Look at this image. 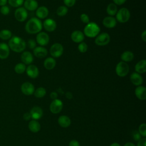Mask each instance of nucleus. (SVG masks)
Here are the masks:
<instances>
[{
  "label": "nucleus",
  "instance_id": "nucleus-12",
  "mask_svg": "<svg viewBox=\"0 0 146 146\" xmlns=\"http://www.w3.org/2000/svg\"><path fill=\"white\" fill-rule=\"evenodd\" d=\"M42 25L44 29L48 32H52L56 28V22L51 18H47L45 19Z\"/></svg>",
  "mask_w": 146,
  "mask_h": 146
},
{
  "label": "nucleus",
  "instance_id": "nucleus-27",
  "mask_svg": "<svg viewBox=\"0 0 146 146\" xmlns=\"http://www.w3.org/2000/svg\"><path fill=\"white\" fill-rule=\"evenodd\" d=\"M58 123L63 128H67L68 126H70V124H71V120L70 119V118L65 115H62L60 116L59 118H58Z\"/></svg>",
  "mask_w": 146,
  "mask_h": 146
},
{
  "label": "nucleus",
  "instance_id": "nucleus-2",
  "mask_svg": "<svg viewBox=\"0 0 146 146\" xmlns=\"http://www.w3.org/2000/svg\"><path fill=\"white\" fill-rule=\"evenodd\" d=\"M42 27L43 25L41 21L38 18L33 17L26 22L25 25V30L29 34H37L40 32L42 29Z\"/></svg>",
  "mask_w": 146,
  "mask_h": 146
},
{
  "label": "nucleus",
  "instance_id": "nucleus-46",
  "mask_svg": "<svg viewBox=\"0 0 146 146\" xmlns=\"http://www.w3.org/2000/svg\"><path fill=\"white\" fill-rule=\"evenodd\" d=\"M50 98H51L52 99L55 100V99H56L57 98V97H58V94H57V93H56V92H52L50 94Z\"/></svg>",
  "mask_w": 146,
  "mask_h": 146
},
{
  "label": "nucleus",
  "instance_id": "nucleus-34",
  "mask_svg": "<svg viewBox=\"0 0 146 146\" xmlns=\"http://www.w3.org/2000/svg\"><path fill=\"white\" fill-rule=\"evenodd\" d=\"M9 4L14 7H19L23 4L24 0H7Z\"/></svg>",
  "mask_w": 146,
  "mask_h": 146
},
{
  "label": "nucleus",
  "instance_id": "nucleus-41",
  "mask_svg": "<svg viewBox=\"0 0 146 146\" xmlns=\"http://www.w3.org/2000/svg\"><path fill=\"white\" fill-rule=\"evenodd\" d=\"M137 146H146V139L145 137L140 139L137 143Z\"/></svg>",
  "mask_w": 146,
  "mask_h": 146
},
{
  "label": "nucleus",
  "instance_id": "nucleus-23",
  "mask_svg": "<svg viewBox=\"0 0 146 146\" xmlns=\"http://www.w3.org/2000/svg\"><path fill=\"white\" fill-rule=\"evenodd\" d=\"M136 72L138 74H143L146 72V60L142 59L139 61L135 66Z\"/></svg>",
  "mask_w": 146,
  "mask_h": 146
},
{
  "label": "nucleus",
  "instance_id": "nucleus-45",
  "mask_svg": "<svg viewBox=\"0 0 146 146\" xmlns=\"http://www.w3.org/2000/svg\"><path fill=\"white\" fill-rule=\"evenodd\" d=\"M23 117L24 120H29L30 119V118H31V115H30V113L26 112V113H25L23 115Z\"/></svg>",
  "mask_w": 146,
  "mask_h": 146
},
{
  "label": "nucleus",
  "instance_id": "nucleus-48",
  "mask_svg": "<svg viewBox=\"0 0 146 146\" xmlns=\"http://www.w3.org/2000/svg\"><path fill=\"white\" fill-rule=\"evenodd\" d=\"M66 98L67 99H71L72 98V95L70 92H67L66 94Z\"/></svg>",
  "mask_w": 146,
  "mask_h": 146
},
{
  "label": "nucleus",
  "instance_id": "nucleus-6",
  "mask_svg": "<svg viewBox=\"0 0 146 146\" xmlns=\"http://www.w3.org/2000/svg\"><path fill=\"white\" fill-rule=\"evenodd\" d=\"M63 47L59 43H54L50 48V54L54 58H58L61 56L63 53Z\"/></svg>",
  "mask_w": 146,
  "mask_h": 146
},
{
  "label": "nucleus",
  "instance_id": "nucleus-8",
  "mask_svg": "<svg viewBox=\"0 0 146 146\" xmlns=\"http://www.w3.org/2000/svg\"><path fill=\"white\" fill-rule=\"evenodd\" d=\"M28 13L23 7H18L14 12V17L18 22H24L27 18Z\"/></svg>",
  "mask_w": 146,
  "mask_h": 146
},
{
  "label": "nucleus",
  "instance_id": "nucleus-47",
  "mask_svg": "<svg viewBox=\"0 0 146 146\" xmlns=\"http://www.w3.org/2000/svg\"><path fill=\"white\" fill-rule=\"evenodd\" d=\"M141 39H142L144 42H146V31H145V30H144L143 32L141 33Z\"/></svg>",
  "mask_w": 146,
  "mask_h": 146
},
{
  "label": "nucleus",
  "instance_id": "nucleus-4",
  "mask_svg": "<svg viewBox=\"0 0 146 146\" xmlns=\"http://www.w3.org/2000/svg\"><path fill=\"white\" fill-rule=\"evenodd\" d=\"M131 14L129 10L125 7H122L117 10L116 14V20L120 23H125L130 18Z\"/></svg>",
  "mask_w": 146,
  "mask_h": 146
},
{
  "label": "nucleus",
  "instance_id": "nucleus-26",
  "mask_svg": "<svg viewBox=\"0 0 146 146\" xmlns=\"http://www.w3.org/2000/svg\"><path fill=\"white\" fill-rule=\"evenodd\" d=\"M120 58L123 62L125 63L130 62L133 59L134 54L131 51H125L121 54Z\"/></svg>",
  "mask_w": 146,
  "mask_h": 146
},
{
  "label": "nucleus",
  "instance_id": "nucleus-20",
  "mask_svg": "<svg viewBox=\"0 0 146 146\" xmlns=\"http://www.w3.org/2000/svg\"><path fill=\"white\" fill-rule=\"evenodd\" d=\"M130 80L133 84L136 86H141L143 82V79L140 74L133 72L130 75Z\"/></svg>",
  "mask_w": 146,
  "mask_h": 146
},
{
  "label": "nucleus",
  "instance_id": "nucleus-40",
  "mask_svg": "<svg viewBox=\"0 0 146 146\" xmlns=\"http://www.w3.org/2000/svg\"><path fill=\"white\" fill-rule=\"evenodd\" d=\"M63 2L66 7H72L76 2V0H63Z\"/></svg>",
  "mask_w": 146,
  "mask_h": 146
},
{
  "label": "nucleus",
  "instance_id": "nucleus-43",
  "mask_svg": "<svg viewBox=\"0 0 146 146\" xmlns=\"http://www.w3.org/2000/svg\"><path fill=\"white\" fill-rule=\"evenodd\" d=\"M113 2V3H115L116 5H121L124 4L127 0H112Z\"/></svg>",
  "mask_w": 146,
  "mask_h": 146
},
{
  "label": "nucleus",
  "instance_id": "nucleus-24",
  "mask_svg": "<svg viewBox=\"0 0 146 146\" xmlns=\"http://www.w3.org/2000/svg\"><path fill=\"white\" fill-rule=\"evenodd\" d=\"M30 113L31 115V117L33 119L37 120L40 119L42 116L43 111L41 108H40L39 107H34L31 110Z\"/></svg>",
  "mask_w": 146,
  "mask_h": 146
},
{
  "label": "nucleus",
  "instance_id": "nucleus-50",
  "mask_svg": "<svg viewBox=\"0 0 146 146\" xmlns=\"http://www.w3.org/2000/svg\"><path fill=\"white\" fill-rule=\"evenodd\" d=\"M124 146H135L134 144H133L131 142H128L127 143L125 144V145Z\"/></svg>",
  "mask_w": 146,
  "mask_h": 146
},
{
  "label": "nucleus",
  "instance_id": "nucleus-13",
  "mask_svg": "<svg viewBox=\"0 0 146 146\" xmlns=\"http://www.w3.org/2000/svg\"><path fill=\"white\" fill-rule=\"evenodd\" d=\"M28 76L32 79H35L37 78L39 75V69L34 64H30L26 67V71Z\"/></svg>",
  "mask_w": 146,
  "mask_h": 146
},
{
  "label": "nucleus",
  "instance_id": "nucleus-51",
  "mask_svg": "<svg viewBox=\"0 0 146 146\" xmlns=\"http://www.w3.org/2000/svg\"><path fill=\"white\" fill-rule=\"evenodd\" d=\"M110 146H120V145L117 143H112Z\"/></svg>",
  "mask_w": 146,
  "mask_h": 146
},
{
  "label": "nucleus",
  "instance_id": "nucleus-21",
  "mask_svg": "<svg viewBox=\"0 0 146 146\" xmlns=\"http://www.w3.org/2000/svg\"><path fill=\"white\" fill-rule=\"evenodd\" d=\"M35 14L38 19H44L48 15V10L46 6H42L36 9Z\"/></svg>",
  "mask_w": 146,
  "mask_h": 146
},
{
  "label": "nucleus",
  "instance_id": "nucleus-3",
  "mask_svg": "<svg viewBox=\"0 0 146 146\" xmlns=\"http://www.w3.org/2000/svg\"><path fill=\"white\" fill-rule=\"evenodd\" d=\"M100 29L95 22H89L84 28L83 34L88 38H95L100 33Z\"/></svg>",
  "mask_w": 146,
  "mask_h": 146
},
{
  "label": "nucleus",
  "instance_id": "nucleus-38",
  "mask_svg": "<svg viewBox=\"0 0 146 146\" xmlns=\"http://www.w3.org/2000/svg\"><path fill=\"white\" fill-rule=\"evenodd\" d=\"M36 42L34 39H29L27 42V46L30 49L34 50L36 47Z\"/></svg>",
  "mask_w": 146,
  "mask_h": 146
},
{
  "label": "nucleus",
  "instance_id": "nucleus-30",
  "mask_svg": "<svg viewBox=\"0 0 146 146\" xmlns=\"http://www.w3.org/2000/svg\"><path fill=\"white\" fill-rule=\"evenodd\" d=\"M12 36V33L7 29H3L0 31V38L2 40L10 39Z\"/></svg>",
  "mask_w": 146,
  "mask_h": 146
},
{
  "label": "nucleus",
  "instance_id": "nucleus-29",
  "mask_svg": "<svg viewBox=\"0 0 146 146\" xmlns=\"http://www.w3.org/2000/svg\"><path fill=\"white\" fill-rule=\"evenodd\" d=\"M106 11L107 13L110 15V16H113L116 15L117 11V6L113 3H111L108 5L107 9H106Z\"/></svg>",
  "mask_w": 146,
  "mask_h": 146
},
{
  "label": "nucleus",
  "instance_id": "nucleus-37",
  "mask_svg": "<svg viewBox=\"0 0 146 146\" xmlns=\"http://www.w3.org/2000/svg\"><path fill=\"white\" fill-rule=\"evenodd\" d=\"M0 12L2 14L4 15H7L10 13V8L8 6L6 5L2 6L0 8Z\"/></svg>",
  "mask_w": 146,
  "mask_h": 146
},
{
  "label": "nucleus",
  "instance_id": "nucleus-5",
  "mask_svg": "<svg viewBox=\"0 0 146 146\" xmlns=\"http://www.w3.org/2000/svg\"><path fill=\"white\" fill-rule=\"evenodd\" d=\"M129 67L127 63L124 62H119L115 67V72L117 76L120 77H124L127 75L129 72Z\"/></svg>",
  "mask_w": 146,
  "mask_h": 146
},
{
  "label": "nucleus",
  "instance_id": "nucleus-22",
  "mask_svg": "<svg viewBox=\"0 0 146 146\" xmlns=\"http://www.w3.org/2000/svg\"><path fill=\"white\" fill-rule=\"evenodd\" d=\"M135 94L136 96L140 100H144L146 99V88L142 86H137L135 90Z\"/></svg>",
  "mask_w": 146,
  "mask_h": 146
},
{
  "label": "nucleus",
  "instance_id": "nucleus-17",
  "mask_svg": "<svg viewBox=\"0 0 146 146\" xmlns=\"http://www.w3.org/2000/svg\"><path fill=\"white\" fill-rule=\"evenodd\" d=\"M21 60L23 64L30 65L34 60L33 54L29 51H24L22 53L21 56Z\"/></svg>",
  "mask_w": 146,
  "mask_h": 146
},
{
  "label": "nucleus",
  "instance_id": "nucleus-10",
  "mask_svg": "<svg viewBox=\"0 0 146 146\" xmlns=\"http://www.w3.org/2000/svg\"><path fill=\"white\" fill-rule=\"evenodd\" d=\"M63 108V103L59 99L53 100L50 106V111L52 113H59Z\"/></svg>",
  "mask_w": 146,
  "mask_h": 146
},
{
  "label": "nucleus",
  "instance_id": "nucleus-14",
  "mask_svg": "<svg viewBox=\"0 0 146 146\" xmlns=\"http://www.w3.org/2000/svg\"><path fill=\"white\" fill-rule=\"evenodd\" d=\"M71 40L76 43L82 42L84 39V35L83 33L80 30H75L71 34Z\"/></svg>",
  "mask_w": 146,
  "mask_h": 146
},
{
  "label": "nucleus",
  "instance_id": "nucleus-49",
  "mask_svg": "<svg viewBox=\"0 0 146 146\" xmlns=\"http://www.w3.org/2000/svg\"><path fill=\"white\" fill-rule=\"evenodd\" d=\"M7 2V0H0V6H2L6 5Z\"/></svg>",
  "mask_w": 146,
  "mask_h": 146
},
{
  "label": "nucleus",
  "instance_id": "nucleus-33",
  "mask_svg": "<svg viewBox=\"0 0 146 146\" xmlns=\"http://www.w3.org/2000/svg\"><path fill=\"white\" fill-rule=\"evenodd\" d=\"M34 95L35 97L38 98H43L46 94V89L43 87H39L36 90L34 91Z\"/></svg>",
  "mask_w": 146,
  "mask_h": 146
},
{
  "label": "nucleus",
  "instance_id": "nucleus-18",
  "mask_svg": "<svg viewBox=\"0 0 146 146\" xmlns=\"http://www.w3.org/2000/svg\"><path fill=\"white\" fill-rule=\"evenodd\" d=\"M23 5L25 9L29 11H35L38 7V3L36 0H25Z\"/></svg>",
  "mask_w": 146,
  "mask_h": 146
},
{
  "label": "nucleus",
  "instance_id": "nucleus-28",
  "mask_svg": "<svg viewBox=\"0 0 146 146\" xmlns=\"http://www.w3.org/2000/svg\"><path fill=\"white\" fill-rule=\"evenodd\" d=\"M29 129L34 133L38 132L40 129V125L39 122L36 120H33L30 121L29 123Z\"/></svg>",
  "mask_w": 146,
  "mask_h": 146
},
{
  "label": "nucleus",
  "instance_id": "nucleus-16",
  "mask_svg": "<svg viewBox=\"0 0 146 146\" xmlns=\"http://www.w3.org/2000/svg\"><path fill=\"white\" fill-rule=\"evenodd\" d=\"M10 54V48L7 44L5 42L0 43V59H5Z\"/></svg>",
  "mask_w": 146,
  "mask_h": 146
},
{
  "label": "nucleus",
  "instance_id": "nucleus-7",
  "mask_svg": "<svg viewBox=\"0 0 146 146\" xmlns=\"http://www.w3.org/2000/svg\"><path fill=\"white\" fill-rule=\"evenodd\" d=\"M110 41V36L107 33L99 34L95 39V43L96 45L103 46L108 44Z\"/></svg>",
  "mask_w": 146,
  "mask_h": 146
},
{
  "label": "nucleus",
  "instance_id": "nucleus-25",
  "mask_svg": "<svg viewBox=\"0 0 146 146\" xmlns=\"http://www.w3.org/2000/svg\"><path fill=\"white\" fill-rule=\"evenodd\" d=\"M43 66L44 67L48 70H52L56 66V60L52 57H48L44 60Z\"/></svg>",
  "mask_w": 146,
  "mask_h": 146
},
{
  "label": "nucleus",
  "instance_id": "nucleus-1",
  "mask_svg": "<svg viewBox=\"0 0 146 146\" xmlns=\"http://www.w3.org/2000/svg\"><path fill=\"white\" fill-rule=\"evenodd\" d=\"M8 46L12 51L15 52H21L26 47V43L23 39L18 36H13L9 39Z\"/></svg>",
  "mask_w": 146,
  "mask_h": 146
},
{
  "label": "nucleus",
  "instance_id": "nucleus-31",
  "mask_svg": "<svg viewBox=\"0 0 146 146\" xmlns=\"http://www.w3.org/2000/svg\"><path fill=\"white\" fill-rule=\"evenodd\" d=\"M26 69V65L23 63H17L14 67V71L18 74H23L25 72Z\"/></svg>",
  "mask_w": 146,
  "mask_h": 146
},
{
  "label": "nucleus",
  "instance_id": "nucleus-39",
  "mask_svg": "<svg viewBox=\"0 0 146 146\" xmlns=\"http://www.w3.org/2000/svg\"><path fill=\"white\" fill-rule=\"evenodd\" d=\"M80 19L81 21L84 23L87 24L90 22V18L88 16V15L85 13H83L80 15Z\"/></svg>",
  "mask_w": 146,
  "mask_h": 146
},
{
  "label": "nucleus",
  "instance_id": "nucleus-19",
  "mask_svg": "<svg viewBox=\"0 0 146 146\" xmlns=\"http://www.w3.org/2000/svg\"><path fill=\"white\" fill-rule=\"evenodd\" d=\"M34 55L38 58H44L48 53L47 50L43 46L36 47L33 50Z\"/></svg>",
  "mask_w": 146,
  "mask_h": 146
},
{
  "label": "nucleus",
  "instance_id": "nucleus-15",
  "mask_svg": "<svg viewBox=\"0 0 146 146\" xmlns=\"http://www.w3.org/2000/svg\"><path fill=\"white\" fill-rule=\"evenodd\" d=\"M102 23L104 27L108 29H112L116 26L117 21L113 17L107 16L103 19Z\"/></svg>",
  "mask_w": 146,
  "mask_h": 146
},
{
  "label": "nucleus",
  "instance_id": "nucleus-42",
  "mask_svg": "<svg viewBox=\"0 0 146 146\" xmlns=\"http://www.w3.org/2000/svg\"><path fill=\"white\" fill-rule=\"evenodd\" d=\"M140 136H141V135L138 132H135L133 133V137L134 140L136 141H139L141 139Z\"/></svg>",
  "mask_w": 146,
  "mask_h": 146
},
{
  "label": "nucleus",
  "instance_id": "nucleus-11",
  "mask_svg": "<svg viewBox=\"0 0 146 146\" xmlns=\"http://www.w3.org/2000/svg\"><path fill=\"white\" fill-rule=\"evenodd\" d=\"M21 90L23 94L26 95H31L33 94H34L35 88L32 83L27 82L23 83L21 85Z\"/></svg>",
  "mask_w": 146,
  "mask_h": 146
},
{
  "label": "nucleus",
  "instance_id": "nucleus-9",
  "mask_svg": "<svg viewBox=\"0 0 146 146\" xmlns=\"http://www.w3.org/2000/svg\"><path fill=\"white\" fill-rule=\"evenodd\" d=\"M36 42L38 43L40 46H44L48 44L50 41V37L48 34L45 32H39L36 36Z\"/></svg>",
  "mask_w": 146,
  "mask_h": 146
},
{
  "label": "nucleus",
  "instance_id": "nucleus-44",
  "mask_svg": "<svg viewBox=\"0 0 146 146\" xmlns=\"http://www.w3.org/2000/svg\"><path fill=\"white\" fill-rule=\"evenodd\" d=\"M69 146H80V144L77 140H72L70 142Z\"/></svg>",
  "mask_w": 146,
  "mask_h": 146
},
{
  "label": "nucleus",
  "instance_id": "nucleus-32",
  "mask_svg": "<svg viewBox=\"0 0 146 146\" xmlns=\"http://www.w3.org/2000/svg\"><path fill=\"white\" fill-rule=\"evenodd\" d=\"M56 13L59 17H64L68 13V7L63 5L60 6L56 9Z\"/></svg>",
  "mask_w": 146,
  "mask_h": 146
},
{
  "label": "nucleus",
  "instance_id": "nucleus-36",
  "mask_svg": "<svg viewBox=\"0 0 146 146\" xmlns=\"http://www.w3.org/2000/svg\"><path fill=\"white\" fill-rule=\"evenodd\" d=\"M139 133L143 137L146 136V124L145 123L140 124L139 128Z\"/></svg>",
  "mask_w": 146,
  "mask_h": 146
},
{
  "label": "nucleus",
  "instance_id": "nucleus-35",
  "mask_svg": "<svg viewBox=\"0 0 146 146\" xmlns=\"http://www.w3.org/2000/svg\"><path fill=\"white\" fill-rule=\"evenodd\" d=\"M78 50L82 52V53H84L86 52L87 50H88V46L87 44L84 42H82L81 43H80L78 45Z\"/></svg>",
  "mask_w": 146,
  "mask_h": 146
}]
</instances>
